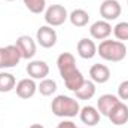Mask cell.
I'll return each mask as SVG.
<instances>
[{"label":"cell","instance_id":"obj_1","mask_svg":"<svg viewBox=\"0 0 128 128\" xmlns=\"http://www.w3.org/2000/svg\"><path fill=\"white\" fill-rule=\"evenodd\" d=\"M57 67H58L60 76L64 80V85L68 91H72V92L78 91L80 88V85L85 82L84 74L76 67V60H74L73 54H70V52L60 54L57 58Z\"/></svg>","mask_w":128,"mask_h":128},{"label":"cell","instance_id":"obj_2","mask_svg":"<svg viewBox=\"0 0 128 128\" xmlns=\"http://www.w3.org/2000/svg\"><path fill=\"white\" fill-rule=\"evenodd\" d=\"M97 54L106 61L119 63L127 57V46L124 42L106 39V40H101L100 45L97 46Z\"/></svg>","mask_w":128,"mask_h":128},{"label":"cell","instance_id":"obj_3","mask_svg":"<svg viewBox=\"0 0 128 128\" xmlns=\"http://www.w3.org/2000/svg\"><path fill=\"white\" fill-rule=\"evenodd\" d=\"M51 110L58 118H73L79 115L80 106L76 98L68 96H57L51 103Z\"/></svg>","mask_w":128,"mask_h":128},{"label":"cell","instance_id":"obj_4","mask_svg":"<svg viewBox=\"0 0 128 128\" xmlns=\"http://www.w3.org/2000/svg\"><path fill=\"white\" fill-rule=\"evenodd\" d=\"M21 60H22V57H21V52L16 48V45L0 46V70L14 68L20 64Z\"/></svg>","mask_w":128,"mask_h":128},{"label":"cell","instance_id":"obj_5","mask_svg":"<svg viewBox=\"0 0 128 128\" xmlns=\"http://www.w3.org/2000/svg\"><path fill=\"white\" fill-rule=\"evenodd\" d=\"M68 20V12L63 4H51L45 9V22L51 27H60Z\"/></svg>","mask_w":128,"mask_h":128},{"label":"cell","instance_id":"obj_6","mask_svg":"<svg viewBox=\"0 0 128 128\" xmlns=\"http://www.w3.org/2000/svg\"><path fill=\"white\" fill-rule=\"evenodd\" d=\"M57 39H58L57 32H55V28L51 27V26H42V27L36 32V40H37V43H39L42 48H46V49L54 48L55 43H57Z\"/></svg>","mask_w":128,"mask_h":128},{"label":"cell","instance_id":"obj_7","mask_svg":"<svg viewBox=\"0 0 128 128\" xmlns=\"http://www.w3.org/2000/svg\"><path fill=\"white\" fill-rule=\"evenodd\" d=\"M122 8L118 0H104L100 4V15L104 21H115L121 16Z\"/></svg>","mask_w":128,"mask_h":128},{"label":"cell","instance_id":"obj_8","mask_svg":"<svg viewBox=\"0 0 128 128\" xmlns=\"http://www.w3.org/2000/svg\"><path fill=\"white\" fill-rule=\"evenodd\" d=\"M15 45H16V48L20 49L22 60H32L33 57L36 55V51H37L36 42H34V39L30 37L28 34H22V36H20V37L16 39Z\"/></svg>","mask_w":128,"mask_h":128},{"label":"cell","instance_id":"obj_9","mask_svg":"<svg viewBox=\"0 0 128 128\" xmlns=\"http://www.w3.org/2000/svg\"><path fill=\"white\" fill-rule=\"evenodd\" d=\"M113 32V27L110 26L109 21H104V20H98L96 22L91 24L90 27V34L92 39L96 40H106L109 39V36Z\"/></svg>","mask_w":128,"mask_h":128},{"label":"cell","instance_id":"obj_10","mask_svg":"<svg viewBox=\"0 0 128 128\" xmlns=\"http://www.w3.org/2000/svg\"><path fill=\"white\" fill-rule=\"evenodd\" d=\"M107 118L110 119V122L113 125H124L128 122V106L124 101H119L116 103L112 110L109 112Z\"/></svg>","mask_w":128,"mask_h":128},{"label":"cell","instance_id":"obj_11","mask_svg":"<svg viewBox=\"0 0 128 128\" xmlns=\"http://www.w3.org/2000/svg\"><path fill=\"white\" fill-rule=\"evenodd\" d=\"M15 91H16V96L22 100H28L32 98L36 92H37V84L36 80L32 78H26V79H21L16 86H15Z\"/></svg>","mask_w":128,"mask_h":128},{"label":"cell","instance_id":"obj_12","mask_svg":"<svg viewBox=\"0 0 128 128\" xmlns=\"http://www.w3.org/2000/svg\"><path fill=\"white\" fill-rule=\"evenodd\" d=\"M27 74L32 78V79H39V80H42V79H45V78H48V74H49V66L45 63V61H42V60H33L30 63L27 64Z\"/></svg>","mask_w":128,"mask_h":128},{"label":"cell","instance_id":"obj_13","mask_svg":"<svg viewBox=\"0 0 128 128\" xmlns=\"http://www.w3.org/2000/svg\"><path fill=\"white\" fill-rule=\"evenodd\" d=\"M78 55L84 60H91L97 55V45L94 40L88 39V37H84L78 42Z\"/></svg>","mask_w":128,"mask_h":128},{"label":"cell","instance_id":"obj_14","mask_svg":"<svg viewBox=\"0 0 128 128\" xmlns=\"http://www.w3.org/2000/svg\"><path fill=\"white\" fill-rule=\"evenodd\" d=\"M100 116L101 115H100L98 109L94 107V106H85L79 112V118L86 127H96L100 122Z\"/></svg>","mask_w":128,"mask_h":128},{"label":"cell","instance_id":"obj_15","mask_svg":"<svg viewBox=\"0 0 128 128\" xmlns=\"http://www.w3.org/2000/svg\"><path fill=\"white\" fill-rule=\"evenodd\" d=\"M90 76L94 84H106L110 79V68L104 64H94L90 68Z\"/></svg>","mask_w":128,"mask_h":128},{"label":"cell","instance_id":"obj_16","mask_svg":"<svg viewBox=\"0 0 128 128\" xmlns=\"http://www.w3.org/2000/svg\"><path fill=\"white\" fill-rule=\"evenodd\" d=\"M119 97L118 96H113V94H104V96H100V98L97 100V109L100 112V115L103 116H107L109 112L112 110V107L119 103Z\"/></svg>","mask_w":128,"mask_h":128},{"label":"cell","instance_id":"obj_17","mask_svg":"<svg viewBox=\"0 0 128 128\" xmlns=\"http://www.w3.org/2000/svg\"><path fill=\"white\" fill-rule=\"evenodd\" d=\"M68 21L74 27H85L90 22V14L85 9H74L68 14Z\"/></svg>","mask_w":128,"mask_h":128},{"label":"cell","instance_id":"obj_18","mask_svg":"<svg viewBox=\"0 0 128 128\" xmlns=\"http://www.w3.org/2000/svg\"><path fill=\"white\" fill-rule=\"evenodd\" d=\"M78 100H91L96 96V84L92 80H85L78 91H74Z\"/></svg>","mask_w":128,"mask_h":128},{"label":"cell","instance_id":"obj_19","mask_svg":"<svg viewBox=\"0 0 128 128\" xmlns=\"http://www.w3.org/2000/svg\"><path fill=\"white\" fill-rule=\"evenodd\" d=\"M16 86V79L12 73L0 72V92H10Z\"/></svg>","mask_w":128,"mask_h":128},{"label":"cell","instance_id":"obj_20","mask_svg":"<svg viewBox=\"0 0 128 128\" xmlns=\"http://www.w3.org/2000/svg\"><path fill=\"white\" fill-rule=\"evenodd\" d=\"M37 91H39L43 97H51L52 94H55V91H57V82H55L54 79L45 78V79H42L40 84L37 85Z\"/></svg>","mask_w":128,"mask_h":128},{"label":"cell","instance_id":"obj_21","mask_svg":"<svg viewBox=\"0 0 128 128\" xmlns=\"http://www.w3.org/2000/svg\"><path fill=\"white\" fill-rule=\"evenodd\" d=\"M22 2H24L26 8L36 15L45 12V9H46V0H22Z\"/></svg>","mask_w":128,"mask_h":128},{"label":"cell","instance_id":"obj_22","mask_svg":"<svg viewBox=\"0 0 128 128\" xmlns=\"http://www.w3.org/2000/svg\"><path fill=\"white\" fill-rule=\"evenodd\" d=\"M113 34H115L116 40H119V42L128 40V21L118 22V24L113 27Z\"/></svg>","mask_w":128,"mask_h":128},{"label":"cell","instance_id":"obj_23","mask_svg":"<svg viewBox=\"0 0 128 128\" xmlns=\"http://www.w3.org/2000/svg\"><path fill=\"white\" fill-rule=\"evenodd\" d=\"M118 97H119V100L122 101H125L128 100V80H124V82H121L119 84V86H118Z\"/></svg>","mask_w":128,"mask_h":128},{"label":"cell","instance_id":"obj_24","mask_svg":"<svg viewBox=\"0 0 128 128\" xmlns=\"http://www.w3.org/2000/svg\"><path fill=\"white\" fill-rule=\"evenodd\" d=\"M58 128H78V127H76V124L72 122V121H63V122L58 124Z\"/></svg>","mask_w":128,"mask_h":128},{"label":"cell","instance_id":"obj_25","mask_svg":"<svg viewBox=\"0 0 128 128\" xmlns=\"http://www.w3.org/2000/svg\"><path fill=\"white\" fill-rule=\"evenodd\" d=\"M30 128H45V127H43V125H40V124H33Z\"/></svg>","mask_w":128,"mask_h":128},{"label":"cell","instance_id":"obj_26","mask_svg":"<svg viewBox=\"0 0 128 128\" xmlns=\"http://www.w3.org/2000/svg\"><path fill=\"white\" fill-rule=\"evenodd\" d=\"M4 2H15V0H4Z\"/></svg>","mask_w":128,"mask_h":128},{"label":"cell","instance_id":"obj_27","mask_svg":"<svg viewBox=\"0 0 128 128\" xmlns=\"http://www.w3.org/2000/svg\"><path fill=\"white\" fill-rule=\"evenodd\" d=\"M78 128H79V127H78ZM82 128H88V127H82Z\"/></svg>","mask_w":128,"mask_h":128},{"label":"cell","instance_id":"obj_28","mask_svg":"<svg viewBox=\"0 0 128 128\" xmlns=\"http://www.w3.org/2000/svg\"><path fill=\"white\" fill-rule=\"evenodd\" d=\"M127 4H128V0H127Z\"/></svg>","mask_w":128,"mask_h":128},{"label":"cell","instance_id":"obj_29","mask_svg":"<svg viewBox=\"0 0 128 128\" xmlns=\"http://www.w3.org/2000/svg\"><path fill=\"white\" fill-rule=\"evenodd\" d=\"M57 128H58V127H57Z\"/></svg>","mask_w":128,"mask_h":128}]
</instances>
